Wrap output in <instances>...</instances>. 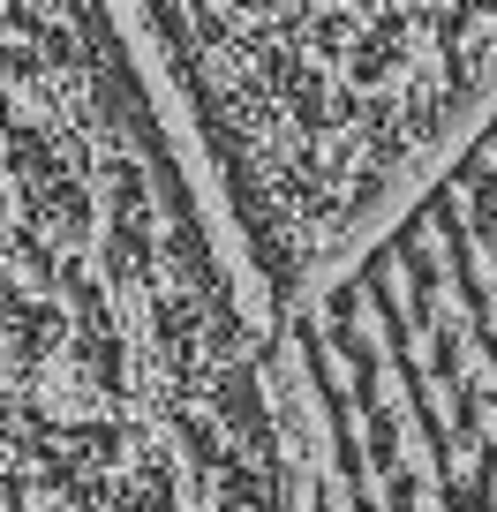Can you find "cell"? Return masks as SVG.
Returning a JSON list of instances; mask_svg holds the SVG:
<instances>
[{
    "instance_id": "obj_1",
    "label": "cell",
    "mask_w": 497,
    "mask_h": 512,
    "mask_svg": "<svg viewBox=\"0 0 497 512\" xmlns=\"http://www.w3.org/2000/svg\"><path fill=\"white\" fill-rule=\"evenodd\" d=\"M279 317L497 106V0H129Z\"/></svg>"
}]
</instances>
